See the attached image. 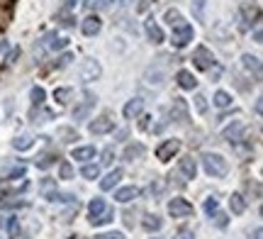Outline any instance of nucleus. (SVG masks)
Returning a JSON list of instances; mask_svg holds the SVG:
<instances>
[{"mask_svg": "<svg viewBox=\"0 0 263 239\" xmlns=\"http://www.w3.org/2000/svg\"><path fill=\"white\" fill-rule=\"evenodd\" d=\"M202 169L212 178H224L229 174V164L222 154H202Z\"/></svg>", "mask_w": 263, "mask_h": 239, "instance_id": "nucleus-1", "label": "nucleus"}, {"mask_svg": "<svg viewBox=\"0 0 263 239\" xmlns=\"http://www.w3.org/2000/svg\"><path fill=\"white\" fill-rule=\"evenodd\" d=\"M193 37H195V29H193V24L183 22V24L173 27V32H171V44H173L175 49H183V46H188V44L193 42Z\"/></svg>", "mask_w": 263, "mask_h": 239, "instance_id": "nucleus-2", "label": "nucleus"}, {"mask_svg": "<svg viewBox=\"0 0 263 239\" xmlns=\"http://www.w3.org/2000/svg\"><path fill=\"white\" fill-rule=\"evenodd\" d=\"M103 76V66L98 64L95 59H86L83 64L78 66V78H81V83H93V81H98Z\"/></svg>", "mask_w": 263, "mask_h": 239, "instance_id": "nucleus-3", "label": "nucleus"}, {"mask_svg": "<svg viewBox=\"0 0 263 239\" xmlns=\"http://www.w3.org/2000/svg\"><path fill=\"white\" fill-rule=\"evenodd\" d=\"M193 213H195V208H193L185 198H171V200H168V215H171V218L185 220V218H190Z\"/></svg>", "mask_w": 263, "mask_h": 239, "instance_id": "nucleus-4", "label": "nucleus"}, {"mask_svg": "<svg viewBox=\"0 0 263 239\" xmlns=\"http://www.w3.org/2000/svg\"><path fill=\"white\" fill-rule=\"evenodd\" d=\"M239 27L241 29H249L251 24H259L261 22V10H259V5H244L239 10Z\"/></svg>", "mask_w": 263, "mask_h": 239, "instance_id": "nucleus-5", "label": "nucleus"}, {"mask_svg": "<svg viewBox=\"0 0 263 239\" xmlns=\"http://www.w3.org/2000/svg\"><path fill=\"white\" fill-rule=\"evenodd\" d=\"M193 64H195L200 71H210L217 61H215V54H212L207 46H197L195 51H193Z\"/></svg>", "mask_w": 263, "mask_h": 239, "instance_id": "nucleus-6", "label": "nucleus"}, {"mask_svg": "<svg viewBox=\"0 0 263 239\" xmlns=\"http://www.w3.org/2000/svg\"><path fill=\"white\" fill-rule=\"evenodd\" d=\"M178 152H180V142H178V139H166V142L158 144V149H156V159H158L161 164H166V161H171Z\"/></svg>", "mask_w": 263, "mask_h": 239, "instance_id": "nucleus-7", "label": "nucleus"}, {"mask_svg": "<svg viewBox=\"0 0 263 239\" xmlns=\"http://www.w3.org/2000/svg\"><path fill=\"white\" fill-rule=\"evenodd\" d=\"M95 103H98V98H95L93 93H86L83 100L73 108V120H88L90 112H93V108H95Z\"/></svg>", "mask_w": 263, "mask_h": 239, "instance_id": "nucleus-8", "label": "nucleus"}, {"mask_svg": "<svg viewBox=\"0 0 263 239\" xmlns=\"http://www.w3.org/2000/svg\"><path fill=\"white\" fill-rule=\"evenodd\" d=\"M115 130V120L110 117V115H103V117H95L90 125H88V132L90 134H108V132H112Z\"/></svg>", "mask_w": 263, "mask_h": 239, "instance_id": "nucleus-9", "label": "nucleus"}, {"mask_svg": "<svg viewBox=\"0 0 263 239\" xmlns=\"http://www.w3.org/2000/svg\"><path fill=\"white\" fill-rule=\"evenodd\" d=\"M171 120H175L178 125H185L188 122V103L183 98H173V105H171Z\"/></svg>", "mask_w": 263, "mask_h": 239, "instance_id": "nucleus-10", "label": "nucleus"}, {"mask_svg": "<svg viewBox=\"0 0 263 239\" xmlns=\"http://www.w3.org/2000/svg\"><path fill=\"white\" fill-rule=\"evenodd\" d=\"M244 132H246V125L237 120V122H232L227 130L222 132V137H224L227 142H232V144H239L241 139H244Z\"/></svg>", "mask_w": 263, "mask_h": 239, "instance_id": "nucleus-11", "label": "nucleus"}, {"mask_svg": "<svg viewBox=\"0 0 263 239\" xmlns=\"http://www.w3.org/2000/svg\"><path fill=\"white\" fill-rule=\"evenodd\" d=\"M178 169H180V174L185 176V178H195V176H197V159H193V154L180 156Z\"/></svg>", "mask_w": 263, "mask_h": 239, "instance_id": "nucleus-12", "label": "nucleus"}, {"mask_svg": "<svg viewBox=\"0 0 263 239\" xmlns=\"http://www.w3.org/2000/svg\"><path fill=\"white\" fill-rule=\"evenodd\" d=\"M81 29H83V34H86V37H95V34H100L103 22H100L98 15H88L86 20L81 22Z\"/></svg>", "mask_w": 263, "mask_h": 239, "instance_id": "nucleus-13", "label": "nucleus"}, {"mask_svg": "<svg viewBox=\"0 0 263 239\" xmlns=\"http://www.w3.org/2000/svg\"><path fill=\"white\" fill-rule=\"evenodd\" d=\"M42 42H44V46H46L49 51H61V49H66V46H68V39H66V37H61V34H56V32H49Z\"/></svg>", "mask_w": 263, "mask_h": 239, "instance_id": "nucleus-14", "label": "nucleus"}, {"mask_svg": "<svg viewBox=\"0 0 263 239\" xmlns=\"http://www.w3.org/2000/svg\"><path fill=\"white\" fill-rule=\"evenodd\" d=\"M144 78H146V83H151V86H163V83H166V71H163L161 66L153 64L146 68Z\"/></svg>", "mask_w": 263, "mask_h": 239, "instance_id": "nucleus-15", "label": "nucleus"}, {"mask_svg": "<svg viewBox=\"0 0 263 239\" xmlns=\"http://www.w3.org/2000/svg\"><path fill=\"white\" fill-rule=\"evenodd\" d=\"M175 83L183 88V90H195V88H197V78L190 73V71L180 68V71L175 73Z\"/></svg>", "mask_w": 263, "mask_h": 239, "instance_id": "nucleus-16", "label": "nucleus"}, {"mask_svg": "<svg viewBox=\"0 0 263 239\" xmlns=\"http://www.w3.org/2000/svg\"><path fill=\"white\" fill-rule=\"evenodd\" d=\"M144 154H146V147H144L141 142H134V144H127V147H125L122 159H125V161H134V159H141Z\"/></svg>", "mask_w": 263, "mask_h": 239, "instance_id": "nucleus-17", "label": "nucleus"}, {"mask_svg": "<svg viewBox=\"0 0 263 239\" xmlns=\"http://www.w3.org/2000/svg\"><path fill=\"white\" fill-rule=\"evenodd\" d=\"M144 29H146V37L151 39L153 44H161L163 42V29L153 22V17H149V20L144 22Z\"/></svg>", "mask_w": 263, "mask_h": 239, "instance_id": "nucleus-18", "label": "nucleus"}, {"mask_svg": "<svg viewBox=\"0 0 263 239\" xmlns=\"http://www.w3.org/2000/svg\"><path fill=\"white\" fill-rule=\"evenodd\" d=\"M122 178H125V171H122V169H115V171H110V174L100 181V188H103V191H112Z\"/></svg>", "mask_w": 263, "mask_h": 239, "instance_id": "nucleus-19", "label": "nucleus"}, {"mask_svg": "<svg viewBox=\"0 0 263 239\" xmlns=\"http://www.w3.org/2000/svg\"><path fill=\"white\" fill-rule=\"evenodd\" d=\"M141 110H144V100H141V98H132L130 103L125 105L122 112H125V117H127V120H134V117H139V115H141Z\"/></svg>", "mask_w": 263, "mask_h": 239, "instance_id": "nucleus-20", "label": "nucleus"}, {"mask_svg": "<svg viewBox=\"0 0 263 239\" xmlns=\"http://www.w3.org/2000/svg\"><path fill=\"white\" fill-rule=\"evenodd\" d=\"M241 66H244V68H246L249 73L254 71V76H256V78L261 76V59H259V56H251V54H244V56H241Z\"/></svg>", "mask_w": 263, "mask_h": 239, "instance_id": "nucleus-21", "label": "nucleus"}, {"mask_svg": "<svg viewBox=\"0 0 263 239\" xmlns=\"http://www.w3.org/2000/svg\"><path fill=\"white\" fill-rule=\"evenodd\" d=\"M134 198H139V188H134V186H125V188L115 191V200L117 203H130Z\"/></svg>", "mask_w": 263, "mask_h": 239, "instance_id": "nucleus-22", "label": "nucleus"}, {"mask_svg": "<svg viewBox=\"0 0 263 239\" xmlns=\"http://www.w3.org/2000/svg\"><path fill=\"white\" fill-rule=\"evenodd\" d=\"M229 210L234 215H244L246 213V198L241 196V193H232V198H229Z\"/></svg>", "mask_w": 263, "mask_h": 239, "instance_id": "nucleus-23", "label": "nucleus"}, {"mask_svg": "<svg viewBox=\"0 0 263 239\" xmlns=\"http://www.w3.org/2000/svg\"><path fill=\"white\" fill-rule=\"evenodd\" d=\"M141 227L146 232H158L163 227V220L158 218V215H153V213H149V215H144V220H141Z\"/></svg>", "mask_w": 263, "mask_h": 239, "instance_id": "nucleus-24", "label": "nucleus"}, {"mask_svg": "<svg viewBox=\"0 0 263 239\" xmlns=\"http://www.w3.org/2000/svg\"><path fill=\"white\" fill-rule=\"evenodd\" d=\"M105 210H108V208H105V200H103V198H93V200H90V205H88V213H90V218H88V220L100 218Z\"/></svg>", "mask_w": 263, "mask_h": 239, "instance_id": "nucleus-25", "label": "nucleus"}, {"mask_svg": "<svg viewBox=\"0 0 263 239\" xmlns=\"http://www.w3.org/2000/svg\"><path fill=\"white\" fill-rule=\"evenodd\" d=\"M12 147H15L17 152H27V149L34 147V137H29V134H20V137L12 139Z\"/></svg>", "mask_w": 263, "mask_h": 239, "instance_id": "nucleus-26", "label": "nucleus"}, {"mask_svg": "<svg viewBox=\"0 0 263 239\" xmlns=\"http://www.w3.org/2000/svg\"><path fill=\"white\" fill-rule=\"evenodd\" d=\"M71 156L76 159V161H90V159H95V149L93 147H76Z\"/></svg>", "mask_w": 263, "mask_h": 239, "instance_id": "nucleus-27", "label": "nucleus"}, {"mask_svg": "<svg viewBox=\"0 0 263 239\" xmlns=\"http://www.w3.org/2000/svg\"><path fill=\"white\" fill-rule=\"evenodd\" d=\"M7 232H10V239H27V235H24V230H22V225L17 218H10Z\"/></svg>", "mask_w": 263, "mask_h": 239, "instance_id": "nucleus-28", "label": "nucleus"}, {"mask_svg": "<svg viewBox=\"0 0 263 239\" xmlns=\"http://www.w3.org/2000/svg\"><path fill=\"white\" fill-rule=\"evenodd\" d=\"M44 198H46L49 203H78V198L68 196V193H59V191H49Z\"/></svg>", "mask_w": 263, "mask_h": 239, "instance_id": "nucleus-29", "label": "nucleus"}, {"mask_svg": "<svg viewBox=\"0 0 263 239\" xmlns=\"http://www.w3.org/2000/svg\"><path fill=\"white\" fill-rule=\"evenodd\" d=\"M56 134L61 137V142H66V144H73V142L78 139V130H76V127H59Z\"/></svg>", "mask_w": 263, "mask_h": 239, "instance_id": "nucleus-30", "label": "nucleus"}, {"mask_svg": "<svg viewBox=\"0 0 263 239\" xmlns=\"http://www.w3.org/2000/svg\"><path fill=\"white\" fill-rule=\"evenodd\" d=\"M212 103H215V105H217V108H229V105H232V95H229V93H227V90H217V93H215V98H212Z\"/></svg>", "mask_w": 263, "mask_h": 239, "instance_id": "nucleus-31", "label": "nucleus"}, {"mask_svg": "<svg viewBox=\"0 0 263 239\" xmlns=\"http://www.w3.org/2000/svg\"><path fill=\"white\" fill-rule=\"evenodd\" d=\"M44 98H46V90H44L42 86H34L32 90H29V100H32V105H34V108H39V105H42Z\"/></svg>", "mask_w": 263, "mask_h": 239, "instance_id": "nucleus-32", "label": "nucleus"}, {"mask_svg": "<svg viewBox=\"0 0 263 239\" xmlns=\"http://www.w3.org/2000/svg\"><path fill=\"white\" fill-rule=\"evenodd\" d=\"M56 22H59L61 27H73V24H76V17L71 15V10H59V12H56Z\"/></svg>", "mask_w": 263, "mask_h": 239, "instance_id": "nucleus-33", "label": "nucleus"}, {"mask_svg": "<svg viewBox=\"0 0 263 239\" xmlns=\"http://www.w3.org/2000/svg\"><path fill=\"white\" fill-rule=\"evenodd\" d=\"M81 176L88 178V181H95V178L100 176V166H98V164H86V166L81 169Z\"/></svg>", "mask_w": 263, "mask_h": 239, "instance_id": "nucleus-34", "label": "nucleus"}, {"mask_svg": "<svg viewBox=\"0 0 263 239\" xmlns=\"http://www.w3.org/2000/svg\"><path fill=\"white\" fill-rule=\"evenodd\" d=\"M71 93H73L71 88H56V90H54V100L61 103V105H66V103L71 100Z\"/></svg>", "mask_w": 263, "mask_h": 239, "instance_id": "nucleus-35", "label": "nucleus"}, {"mask_svg": "<svg viewBox=\"0 0 263 239\" xmlns=\"http://www.w3.org/2000/svg\"><path fill=\"white\" fill-rule=\"evenodd\" d=\"M163 188H166L163 178H153V183L149 186V196H153V198H161V196H163Z\"/></svg>", "mask_w": 263, "mask_h": 239, "instance_id": "nucleus-36", "label": "nucleus"}, {"mask_svg": "<svg viewBox=\"0 0 263 239\" xmlns=\"http://www.w3.org/2000/svg\"><path fill=\"white\" fill-rule=\"evenodd\" d=\"M166 22L171 24V29L178 27V24H183V15H180V10H166Z\"/></svg>", "mask_w": 263, "mask_h": 239, "instance_id": "nucleus-37", "label": "nucleus"}, {"mask_svg": "<svg viewBox=\"0 0 263 239\" xmlns=\"http://www.w3.org/2000/svg\"><path fill=\"white\" fill-rule=\"evenodd\" d=\"M27 205H29L27 200H0L2 210H17V208H27Z\"/></svg>", "mask_w": 263, "mask_h": 239, "instance_id": "nucleus-38", "label": "nucleus"}, {"mask_svg": "<svg viewBox=\"0 0 263 239\" xmlns=\"http://www.w3.org/2000/svg\"><path fill=\"white\" fill-rule=\"evenodd\" d=\"M56 159H59L56 154H44V156L37 159V169H49L51 164H56Z\"/></svg>", "mask_w": 263, "mask_h": 239, "instance_id": "nucleus-39", "label": "nucleus"}, {"mask_svg": "<svg viewBox=\"0 0 263 239\" xmlns=\"http://www.w3.org/2000/svg\"><path fill=\"white\" fill-rule=\"evenodd\" d=\"M59 178H64V181H71V178H73V166H71L68 161H61V164H59Z\"/></svg>", "mask_w": 263, "mask_h": 239, "instance_id": "nucleus-40", "label": "nucleus"}, {"mask_svg": "<svg viewBox=\"0 0 263 239\" xmlns=\"http://www.w3.org/2000/svg\"><path fill=\"white\" fill-rule=\"evenodd\" d=\"M205 213H207L210 218H212V215H217V213H219V200H217V198H207V200H205Z\"/></svg>", "mask_w": 263, "mask_h": 239, "instance_id": "nucleus-41", "label": "nucleus"}, {"mask_svg": "<svg viewBox=\"0 0 263 239\" xmlns=\"http://www.w3.org/2000/svg\"><path fill=\"white\" fill-rule=\"evenodd\" d=\"M112 218H115V213L112 210H105L100 218H95V220H90V225H95V227H103V225H108V222H112Z\"/></svg>", "mask_w": 263, "mask_h": 239, "instance_id": "nucleus-42", "label": "nucleus"}, {"mask_svg": "<svg viewBox=\"0 0 263 239\" xmlns=\"http://www.w3.org/2000/svg\"><path fill=\"white\" fill-rule=\"evenodd\" d=\"M195 110L200 112V115H205V112H207V98H205L202 93H197V95H195Z\"/></svg>", "mask_w": 263, "mask_h": 239, "instance_id": "nucleus-43", "label": "nucleus"}, {"mask_svg": "<svg viewBox=\"0 0 263 239\" xmlns=\"http://www.w3.org/2000/svg\"><path fill=\"white\" fill-rule=\"evenodd\" d=\"M17 178H24V166H17V169L7 171V181H17Z\"/></svg>", "mask_w": 263, "mask_h": 239, "instance_id": "nucleus-44", "label": "nucleus"}, {"mask_svg": "<svg viewBox=\"0 0 263 239\" xmlns=\"http://www.w3.org/2000/svg\"><path fill=\"white\" fill-rule=\"evenodd\" d=\"M115 161V147H108V149H103V164L110 166Z\"/></svg>", "mask_w": 263, "mask_h": 239, "instance_id": "nucleus-45", "label": "nucleus"}, {"mask_svg": "<svg viewBox=\"0 0 263 239\" xmlns=\"http://www.w3.org/2000/svg\"><path fill=\"white\" fill-rule=\"evenodd\" d=\"M95 239H125L122 232H103V235H98Z\"/></svg>", "mask_w": 263, "mask_h": 239, "instance_id": "nucleus-46", "label": "nucleus"}, {"mask_svg": "<svg viewBox=\"0 0 263 239\" xmlns=\"http://www.w3.org/2000/svg\"><path fill=\"white\" fill-rule=\"evenodd\" d=\"M71 61H73V56H71V54H64V56H61V59H59L54 66H56V68H64V66H68Z\"/></svg>", "mask_w": 263, "mask_h": 239, "instance_id": "nucleus-47", "label": "nucleus"}, {"mask_svg": "<svg viewBox=\"0 0 263 239\" xmlns=\"http://www.w3.org/2000/svg\"><path fill=\"white\" fill-rule=\"evenodd\" d=\"M149 7H151V0H139L136 2V12H146Z\"/></svg>", "mask_w": 263, "mask_h": 239, "instance_id": "nucleus-48", "label": "nucleus"}, {"mask_svg": "<svg viewBox=\"0 0 263 239\" xmlns=\"http://www.w3.org/2000/svg\"><path fill=\"white\" fill-rule=\"evenodd\" d=\"M173 239H193V232L190 230H180V232H175Z\"/></svg>", "mask_w": 263, "mask_h": 239, "instance_id": "nucleus-49", "label": "nucleus"}, {"mask_svg": "<svg viewBox=\"0 0 263 239\" xmlns=\"http://www.w3.org/2000/svg\"><path fill=\"white\" fill-rule=\"evenodd\" d=\"M254 39H256V44H263V32H261V24H256V29H254Z\"/></svg>", "mask_w": 263, "mask_h": 239, "instance_id": "nucleus-50", "label": "nucleus"}, {"mask_svg": "<svg viewBox=\"0 0 263 239\" xmlns=\"http://www.w3.org/2000/svg\"><path fill=\"white\" fill-rule=\"evenodd\" d=\"M215 218H217V227H227V222H229V220H227V215H222V213H217Z\"/></svg>", "mask_w": 263, "mask_h": 239, "instance_id": "nucleus-51", "label": "nucleus"}, {"mask_svg": "<svg viewBox=\"0 0 263 239\" xmlns=\"http://www.w3.org/2000/svg\"><path fill=\"white\" fill-rule=\"evenodd\" d=\"M125 222H127V227H134V213H132V210L125 213Z\"/></svg>", "mask_w": 263, "mask_h": 239, "instance_id": "nucleus-52", "label": "nucleus"}, {"mask_svg": "<svg viewBox=\"0 0 263 239\" xmlns=\"http://www.w3.org/2000/svg\"><path fill=\"white\" fill-rule=\"evenodd\" d=\"M149 120H151L149 115H141V122H139V127H141V130H149Z\"/></svg>", "mask_w": 263, "mask_h": 239, "instance_id": "nucleus-53", "label": "nucleus"}, {"mask_svg": "<svg viewBox=\"0 0 263 239\" xmlns=\"http://www.w3.org/2000/svg\"><path fill=\"white\" fill-rule=\"evenodd\" d=\"M254 239H261V227H256V232H254Z\"/></svg>", "mask_w": 263, "mask_h": 239, "instance_id": "nucleus-54", "label": "nucleus"}]
</instances>
